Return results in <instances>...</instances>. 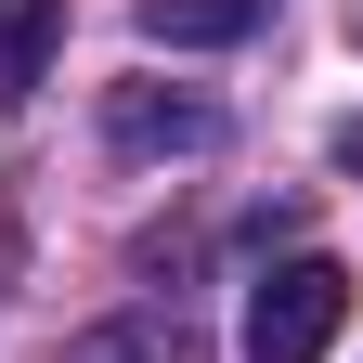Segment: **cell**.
<instances>
[{"mask_svg":"<svg viewBox=\"0 0 363 363\" xmlns=\"http://www.w3.org/2000/svg\"><path fill=\"white\" fill-rule=\"evenodd\" d=\"M350 325V272L337 259H272L247 298V363H325Z\"/></svg>","mask_w":363,"mask_h":363,"instance_id":"cell-1","label":"cell"},{"mask_svg":"<svg viewBox=\"0 0 363 363\" xmlns=\"http://www.w3.org/2000/svg\"><path fill=\"white\" fill-rule=\"evenodd\" d=\"M52 39H65V0H13V13H0V104H26V91H39Z\"/></svg>","mask_w":363,"mask_h":363,"instance_id":"cell-2","label":"cell"},{"mask_svg":"<svg viewBox=\"0 0 363 363\" xmlns=\"http://www.w3.org/2000/svg\"><path fill=\"white\" fill-rule=\"evenodd\" d=\"M247 26H259V0H143V39H169V52H220Z\"/></svg>","mask_w":363,"mask_h":363,"instance_id":"cell-3","label":"cell"},{"mask_svg":"<svg viewBox=\"0 0 363 363\" xmlns=\"http://www.w3.org/2000/svg\"><path fill=\"white\" fill-rule=\"evenodd\" d=\"M208 130H220L208 104H156V91H117V143H130V156H195Z\"/></svg>","mask_w":363,"mask_h":363,"instance_id":"cell-4","label":"cell"},{"mask_svg":"<svg viewBox=\"0 0 363 363\" xmlns=\"http://www.w3.org/2000/svg\"><path fill=\"white\" fill-rule=\"evenodd\" d=\"M78 363H195V337H182L169 311H130V325H104V337L78 350Z\"/></svg>","mask_w":363,"mask_h":363,"instance_id":"cell-5","label":"cell"}]
</instances>
